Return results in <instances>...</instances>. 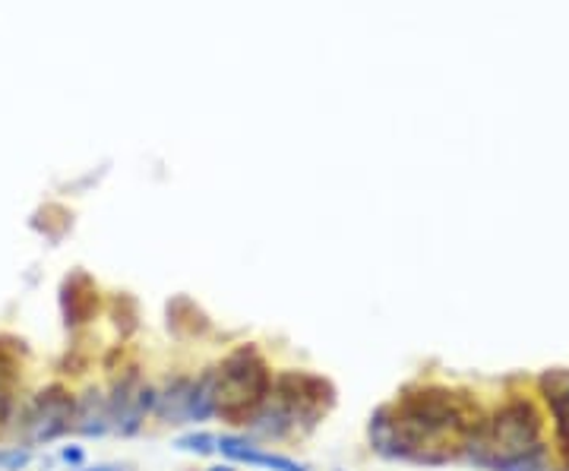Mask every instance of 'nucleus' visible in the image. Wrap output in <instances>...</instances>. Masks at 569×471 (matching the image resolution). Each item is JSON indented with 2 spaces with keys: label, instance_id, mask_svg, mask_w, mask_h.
<instances>
[{
  "label": "nucleus",
  "instance_id": "1",
  "mask_svg": "<svg viewBox=\"0 0 569 471\" xmlns=\"http://www.w3.org/2000/svg\"><path fill=\"white\" fill-rule=\"evenodd\" d=\"M481 420L484 415L471 395L427 383L412 386L392 405L377 408L367 424V440L383 459L440 466L466 452L468 437Z\"/></svg>",
  "mask_w": 569,
  "mask_h": 471
},
{
  "label": "nucleus",
  "instance_id": "2",
  "mask_svg": "<svg viewBox=\"0 0 569 471\" xmlns=\"http://www.w3.org/2000/svg\"><path fill=\"white\" fill-rule=\"evenodd\" d=\"M466 452L481 469L547 471L542 412L528 399L503 402L468 437Z\"/></svg>",
  "mask_w": 569,
  "mask_h": 471
},
{
  "label": "nucleus",
  "instance_id": "3",
  "mask_svg": "<svg viewBox=\"0 0 569 471\" xmlns=\"http://www.w3.org/2000/svg\"><path fill=\"white\" fill-rule=\"evenodd\" d=\"M336 399L333 380L311 370H282L279 377H272V393L259 408L250 430L259 440H282L291 434H304L336 408Z\"/></svg>",
  "mask_w": 569,
  "mask_h": 471
},
{
  "label": "nucleus",
  "instance_id": "4",
  "mask_svg": "<svg viewBox=\"0 0 569 471\" xmlns=\"http://www.w3.org/2000/svg\"><path fill=\"white\" fill-rule=\"evenodd\" d=\"M272 393V370L257 345H237L215 367V418L250 427Z\"/></svg>",
  "mask_w": 569,
  "mask_h": 471
},
{
  "label": "nucleus",
  "instance_id": "5",
  "mask_svg": "<svg viewBox=\"0 0 569 471\" xmlns=\"http://www.w3.org/2000/svg\"><path fill=\"white\" fill-rule=\"evenodd\" d=\"M74 412H77V395L67 386L52 383L29 402L26 420H23V437L29 446H42L60 440L64 434L74 430Z\"/></svg>",
  "mask_w": 569,
  "mask_h": 471
},
{
  "label": "nucleus",
  "instance_id": "6",
  "mask_svg": "<svg viewBox=\"0 0 569 471\" xmlns=\"http://www.w3.org/2000/svg\"><path fill=\"white\" fill-rule=\"evenodd\" d=\"M158 390L140 380L136 367H130L127 373L114 383V390L108 395V415H111V430L121 437L140 434L146 415L156 412Z\"/></svg>",
  "mask_w": 569,
  "mask_h": 471
},
{
  "label": "nucleus",
  "instance_id": "7",
  "mask_svg": "<svg viewBox=\"0 0 569 471\" xmlns=\"http://www.w3.org/2000/svg\"><path fill=\"white\" fill-rule=\"evenodd\" d=\"M57 304L67 329H79L86 323H92L102 311V291L96 285V279L86 269H74L70 276H64L60 291H57Z\"/></svg>",
  "mask_w": 569,
  "mask_h": 471
},
{
  "label": "nucleus",
  "instance_id": "8",
  "mask_svg": "<svg viewBox=\"0 0 569 471\" xmlns=\"http://www.w3.org/2000/svg\"><path fill=\"white\" fill-rule=\"evenodd\" d=\"M538 393L554 420V444L560 456L569 462V370L567 367H550L538 377Z\"/></svg>",
  "mask_w": 569,
  "mask_h": 471
},
{
  "label": "nucleus",
  "instance_id": "9",
  "mask_svg": "<svg viewBox=\"0 0 569 471\" xmlns=\"http://www.w3.org/2000/svg\"><path fill=\"white\" fill-rule=\"evenodd\" d=\"M219 452L232 462L241 466H254V469L266 471H308L304 462L291 459V456H279V452H269L263 446L250 444L247 437H234V434H222L219 437Z\"/></svg>",
  "mask_w": 569,
  "mask_h": 471
},
{
  "label": "nucleus",
  "instance_id": "10",
  "mask_svg": "<svg viewBox=\"0 0 569 471\" xmlns=\"http://www.w3.org/2000/svg\"><path fill=\"white\" fill-rule=\"evenodd\" d=\"M165 316H168V329L178 336V339H200L212 329V319L209 314L187 294H175L168 304H165Z\"/></svg>",
  "mask_w": 569,
  "mask_h": 471
},
{
  "label": "nucleus",
  "instance_id": "11",
  "mask_svg": "<svg viewBox=\"0 0 569 471\" xmlns=\"http://www.w3.org/2000/svg\"><path fill=\"white\" fill-rule=\"evenodd\" d=\"M74 430L79 437H104L111 430V415H108V395L99 390H86L77 399L74 412Z\"/></svg>",
  "mask_w": 569,
  "mask_h": 471
},
{
  "label": "nucleus",
  "instance_id": "12",
  "mask_svg": "<svg viewBox=\"0 0 569 471\" xmlns=\"http://www.w3.org/2000/svg\"><path fill=\"white\" fill-rule=\"evenodd\" d=\"M190 393H193V380L190 377H175L168 380V386L158 393L156 415L161 424H187L190 420Z\"/></svg>",
  "mask_w": 569,
  "mask_h": 471
},
{
  "label": "nucleus",
  "instance_id": "13",
  "mask_svg": "<svg viewBox=\"0 0 569 471\" xmlns=\"http://www.w3.org/2000/svg\"><path fill=\"white\" fill-rule=\"evenodd\" d=\"M16 386H20L16 351L0 345V430L10 427V420L16 415Z\"/></svg>",
  "mask_w": 569,
  "mask_h": 471
},
{
  "label": "nucleus",
  "instance_id": "14",
  "mask_svg": "<svg viewBox=\"0 0 569 471\" xmlns=\"http://www.w3.org/2000/svg\"><path fill=\"white\" fill-rule=\"evenodd\" d=\"M215 418V367H209L203 377L193 380V393H190V420L203 424Z\"/></svg>",
  "mask_w": 569,
  "mask_h": 471
},
{
  "label": "nucleus",
  "instance_id": "15",
  "mask_svg": "<svg viewBox=\"0 0 569 471\" xmlns=\"http://www.w3.org/2000/svg\"><path fill=\"white\" fill-rule=\"evenodd\" d=\"M111 316H114V326H118V333L127 339L136 333V326H140V311H136V301L130 298V294H118L114 301H111Z\"/></svg>",
  "mask_w": 569,
  "mask_h": 471
},
{
  "label": "nucleus",
  "instance_id": "16",
  "mask_svg": "<svg viewBox=\"0 0 569 471\" xmlns=\"http://www.w3.org/2000/svg\"><path fill=\"white\" fill-rule=\"evenodd\" d=\"M175 449L190 452V456H212L219 452V437L209 434V430H193V434H183L175 440Z\"/></svg>",
  "mask_w": 569,
  "mask_h": 471
},
{
  "label": "nucleus",
  "instance_id": "17",
  "mask_svg": "<svg viewBox=\"0 0 569 471\" xmlns=\"http://www.w3.org/2000/svg\"><path fill=\"white\" fill-rule=\"evenodd\" d=\"M32 462L29 446H3L0 449V471H23Z\"/></svg>",
  "mask_w": 569,
  "mask_h": 471
},
{
  "label": "nucleus",
  "instance_id": "18",
  "mask_svg": "<svg viewBox=\"0 0 569 471\" xmlns=\"http://www.w3.org/2000/svg\"><path fill=\"white\" fill-rule=\"evenodd\" d=\"M60 462L64 466H70V469L77 471L86 466V452H82V446H60Z\"/></svg>",
  "mask_w": 569,
  "mask_h": 471
},
{
  "label": "nucleus",
  "instance_id": "19",
  "mask_svg": "<svg viewBox=\"0 0 569 471\" xmlns=\"http://www.w3.org/2000/svg\"><path fill=\"white\" fill-rule=\"evenodd\" d=\"M77 471H124V469H121V466H108V462H104V466H82V469Z\"/></svg>",
  "mask_w": 569,
  "mask_h": 471
},
{
  "label": "nucleus",
  "instance_id": "20",
  "mask_svg": "<svg viewBox=\"0 0 569 471\" xmlns=\"http://www.w3.org/2000/svg\"><path fill=\"white\" fill-rule=\"evenodd\" d=\"M207 471H234L232 466H212V469H207Z\"/></svg>",
  "mask_w": 569,
  "mask_h": 471
}]
</instances>
